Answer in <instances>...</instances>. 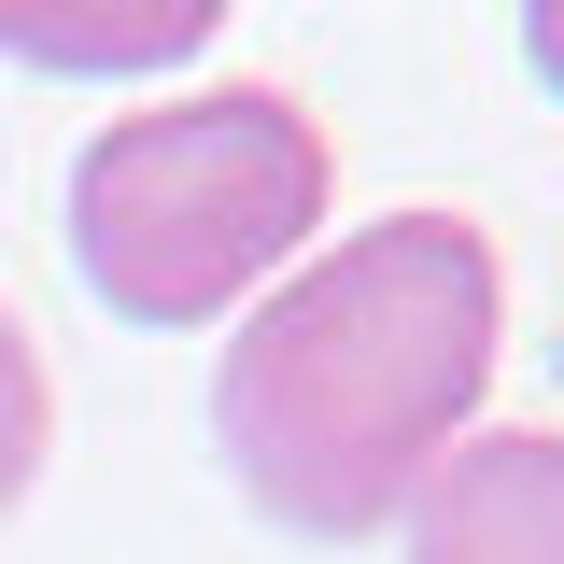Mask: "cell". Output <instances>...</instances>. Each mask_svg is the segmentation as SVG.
I'll list each match as a JSON object with an SVG mask.
<instances>
[{"mask_svg": "<svg viewBox=\"0 0 564 564\" xmlns=\"http://www.w3.org/2000/svg\"><path fill=\"white\" fill-rule=\"evenodd\" d=\"M43 452H57V381H43V339H29V325L0 311V522L29 508Z\"/></svg>", "mask_w": 564, "mask_h": 564, "instance_id": "obj_5", "label": "cell"}, {"mask_svg": "<svg viewBox=\"0 0 564 564\" xmlns=\"http://www.w3.org/2000/svg\"><path fill=\"white\" fill-rule=\"evenodd\" d=\"M325 198L339 155L282 85L141 99L70 155V269L113 325H226L254 282L311 254Z\"/></svg>", "mask_w": 564, "mask_h": 564, "instance_id": "obj_2", "label": "cell"}, {"mask_svg": "<svg viewBox=\"0 0 564 564\" xmlns=\"http://www.w3.org/2000/svg\"><path fill=\"white\" fill-rule=\"evenodd\" d=\"M212 43V0H0V57L43 70H170Z\"/></svg>", "mask_w": 564, "mask_h": 564, "instance_id": "obj_4", "label": "cell"}, {"mask_svg": "<svg viewBox=\"0 0 564 564\" xmlns=\"http://www.w3.org/2000/svg\"><path fill=\"white\" fill-rule=\"evenodd\" d=\"M410 564H564V423H480L410 494Z\"/></svg>", "mask_w": 564, "mask_h": 564, "instance_id": "obj_3", "label": "cell"}, {"mask_svg": "<svg viewBox=\"0 0 564 564\" xmlns=\"http://www.w3.org/2000/svg\"><path fill=\"white\" fill-rule=\"evenodd\" d=\"M522 57H536V70H551V85H564V0H551V14H536V29H522Z\"/></svg>", "mask_w": 564, "mask_h": 564, "instance_id": "obj_6", "label": "cell"}, {"mask_svg": "<svg viewBox=\"0 0 564 564\" xmlns=\"http://www.w3.org/2000/svg\"><path fill=\"white\" fill-rule=\"evenodd\" d=\"M508 269L466 212H381L339 254L254 296V325L212 367L226 480L282 536H381L410 494L480 437Z\"/></svg>", "mask_w": 564, "mask_h": 564, "instance_id": "obj_1", "label": "cell"}]
</instances>
